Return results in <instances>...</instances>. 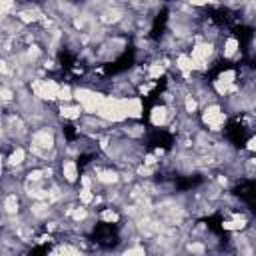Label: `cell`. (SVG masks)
<instances>
[{
	"mask_svg": "<svg viewBox=\"0 0 256 256\" xmlns=\"http://www.w3.org/2000/svg\"><path fill=\"white\" fill-rule=\"evenodd\" d=\"M226 112L218 106V104H206L202 110V124L210 130V132H220L222 126L226 124Z\"/></svg>",
	"mask_w": 256,
	"mask_h": 256,
	"instance_id": "1",
	"label": "cell"
},
{
	"mask_svg": "<svg viewBox=\"0 0 256 256\" xmlns=\"http://www.w3.org/2000/svg\"><path fill=\"white\" fill-rule=\"evenodd\" d=\"M60 86H62V84H58L56 80L46 78V80H34L30 88H32V92H34V96H36L38 100L54 102V100H58V96H60Z\"/></svg>",
	"mask_w": 256,
	"mask_h": 256,
	"instance_id": "2",
	"label": "cell"
},
{
	"mask_svg": "<svg viewBox=\"0 0 256 256\" xmlns=\"http://www.w3.org/2000/svg\"><path fill=\"white\" fill-rule=\"evenodd\" d=\"M214 52H216V48H214L212 42H198V44H194L192 46V52H190V56L194 60V70L206 72L208 66H210L208 62L214 56Z\"/></svg>",
	"mask_w": 256,
	"mask_h": 256,
	"instance_id": "3",
	"label": "cell"
},
{
	"mask_svg": "<svg viewBox=\"0 0 256 256\" xmlns=\"http://www.w3.org/2000/svg\"><path fill=\"white\" fill-rule=\"evenodd\" d=\"M170 116H172V108L166 106V104H160V106H154V108H152V112H150V122H152V126L162 128L164 124H168Z\"/></svg>",
	"mask_w": 256,
	"mask_h": 256,
	"instance_id": "4",
	"label": "cell"
},
{
	"mask_svg": "<svg viewBox=\"0 0 256 256\" xmlns=\"http://www.w3.org/2000/svg\"><path fill=\"white\" fill-rule=\"evenodd\" d=\"M94 178L102 186H114V184H118L122 180V174L118 170H112V168H98Z\"/></svg>",
	"mask_w": 256,
	"mask_h": 256,
	"instance_id": "5",
	"label": "cell"
},
{
	"mask_svg": "<svg viewBox=\"0 0 256 256\" xmlns=\"http://www.w3.org/2000/svg\"><path fill=\"white\" fill-rule=\"evenodd\" d=\"M122 102H124V110H126V114H128V120H130V118H132V120H138V118L142 116L144 106H142L140 96H124Z\"/></svg>",
	"mask_w": 256,
	"mask_h": 256,
	"instance_id": "6",
	"label": "cell"
},
{
	"mask_svg": "<svg viewBox=\"0 0 256 256\" xmlns=\"http://www.w3.org/2000/svg\"><path fill=\"white\" fill-rule=\"evenodd\" d=\"M82 114H84V108L80 104H74L72 106L70 102H62V106H60V116L64 120H80Z\"/></svg>",
	"mask_w": 256,
	"mask_h": 256,
	"instance_id": "7",
	"label": "cell"
},
{
	"mask_svg": "<svg viewBox=\"0 0 256 256\" xmlns=\"http://www.w3.org/2000/svg\"><path fill=\"white\" fill-rule=\"evenodd\" d=\"M60 170H62V178H64V182H68V184H76V180H78V164H76L74 160H62Z\"/></svg>",
	"mask_w": 256,
	"mask_h": 256,
	"instance_id": "8",
	"label": "cell"
},
{
	"mask_svg": "<svg viewBox=\"0 0 256 256\" xmlns=\"http://www.w3.org/2000/svg\"><path fill=\"white\" fill-rule=\"evenodd\" d=\"M24 162H26V150H24L22 146H14L12 152H10V156L4 160V166L18 168V166H22Z\"/></svg>",
	"mask_w": 256,
	"mask_h": 256,
	"instance_id": "9",
	"label": "cell"
},
{
	"mask_svg": "<svg viewBox=\"0 0 256 256\" xmlns=\"http://www.w3.org/2000/svg\"><path fill=\"white\" fill-rule=\"evenodd\" d=\"M176 68L184 74V78L188 80L190 78V74L194 72V60H192V56L190 54H178L176 56Z\"/></svg>",
	"mask_w": 256,
	"mask_h": 256,
	"instance_id": "10",
	"label": "cell"
},
{
	"mask_svg": "<svg viewBox=\"0 0 256 256\" xmlns=\"http://www.w3.org/2000/svg\"><path fill=\"white\" fill-rule=\"evenodd\" d=\"M238 50H240V42H238V38H234V36H228L226 40H224V48H222V54H224V58H234L236 54H238Z\"/></svg>",
	"mask_w": 256,
	"mask_h": 256,
	"instance_id": "11",
	"label": "cell"
},
{
	"mask_svg": "<svg viewBox=\"0 0 256 256\" xmlns=\"http://www.w3.org/2000/svg\"><path fill=\"white\" fill-rule=\"evenodd\" d=\"M18 208H20L18 194H8V196L4 198V214H6V216H16V214H18Z\"/></svg>",
	"mask_w": 256,
	"mask_h": 256,
	"instance_id": "12",
	"label": "cell"
},
{
	"mask_svg": "<svg viewBox=\"0 0 256 256\" xmlns=\"http://www.w3.org/2000/svg\"><path fill=\"white\" fill-rule=\"evenodd\" d=\"M164 72H166V66L162 62L148 64V80H158L160 76H164Z\"/></svg>",
	"mask_w": 256,
	"mask_h": 256,
	"instance_id": "13",
	"label": "cell"
},
{
	"mask_svg": "<svg viewBox=\"0 0 256 256\" xmlns=\"http://www.w3.org/2000/svg\"><path fill=\"white\" fill-rule=\"evenodd\" d=\"M78 200H80V204L90 206V204H94L96 194H94V190H92V188H80V192H78Z\"/></svg>",
	"mask_w": 256,
	"mask_h": 256,
	"instance_id": "14",
	"label": "cell"
},
{
	"mask_svg": "<svg viewBox=\"0 0 256 256\" xmlns=\"http://www.w3.org/2000/svg\"><path fill=\"white\" fill-rule=\"evenodd\" d=\"M100 220L106 222V224H116V222H120V214L112 208H104L102 214H100Z\"/></svg>",
	"mask_w": 256,
	"mask_h": 256,
	"instance_id": "15",
	"label": "cell"
},
{
	"mask_svg": "<svg viewBox=\"0 0 256 256\" xmlns=\"http://www.w3.org/2000/svg\"><path fill=\"white\" fill-rule=\"evenodd\" d=\"M58 100H60V102H70V100H74V88H72L70 84H62V86H60V96H58Z\"/></svg>",
	"mask_w": 256,
	"mask_h": 256,
	"instance_id": "16",
	"label": "cell"
},
{
	"mask_svg": "<svg viewBox=\"0 0 256 256\" xmlns=\"http://www.w3.org/2000/svg\"><path fill=\"white\" fill-rule=\"evenodd\" d=\"M236 78H238V72H236V70H224V72L218 76V80L224 82V84H236Z\"/></svg>",
	"mask_w": 256,
	"mask_h": 256,
	"instance_id": "17",
	"label": "cell"
},
{
	"mask_svg": "<svg viewBox=\"0 0 256 256\" xmlns=\"http://www.w3.org/2000/svg\"><path fill=\"white\" fill-rule=\"evenodd\" d=\"M186 250H188V252H196V254H202V252H206V246H204L202 242H198V240H192V242L186 246Z\"/></svg>",
	"mask_w": 256,
	"mask_h": 256,
	"instance_id": "18",
	"label": "cell"
},
{
	"mask_svg": "<svg viewBox=\"0 0 256 256\" xmlns=\"http://www.w3.org/2000/svg\"><path fill=\"white\" fill-rule=\"evenodd\" d=\"M14 96H16V92L10 90V88L4 84V86H2V102H4V104H10V102L14 100Z\"/></svg>",
	"mask_w": 256,
	"mask_h": 256,
	"instance_id": "19",
	"label": "cell"
},
{
	"mask_svg": "<svg viewBox=\"0 0 256 256\" xmlns=\"http://www.w3.org/2000/svg\"><path fill=\"white\" fill-rule=\"evenodd\" d=\"M0 2H2V14L4 16H8V12L16 6V0H0Z\"/></svg>",
	"mask_w": 256,
	"mask_h": 256,
	"instance_id": "20",
	"label": "cell"
},
{
	"mask_svg": "<svg viewBox=\"0 0 256 256\" xmlns=\"http://www.w3.org/2000/svg\"><path fill=\"white\" fill-rule=\"evenodd\" d=\"M190 6L194 8H202V6H208V4H216V0H186Z\"/></svg>",
	"mask_w": 256,
	"mask_h": 256,
	"instance_id": "21",
	"label": "cell"
},
{
	"mask_svg": "<svg viewBox=\"0 0 256 256\" xmlns=\"http://www.w3.org/2000/svg\"><path fill=\"white\" fill-rule=\"evenodd\" d=\"M144 164L146 166H156L158 164V158L154 154H148V156H144Z\"/></svg>",
	"mask_w": 256,
	"mask_h": 256,
	"instance_id": "22",
	"label": "cell"
},
{
	"mask_svg": "<svg viewBox=\"0 0 256 256\" xmlns=\"http://www.w3.org/2000/svg\"><path fill=\"white\" fill-rule=\"evenodd\" d=\"M146 248L144 246H138V248H126V254H144Z\"/></svg>",
	"mask_w": 256,
	"mask_h": 256,
	"instance_id": "23",
	"label": "cell"
},
{
	"mask_svg": "<svg viewBox=\"0 0 256 256\" xmlns=\"http://www.w3.org/2000/svg\"><path fill=\"white\" fill-rule=\"evenodd\" d=\"M246 148H248L250 152H254V154H256V136H252V138L248 140V144H246Z\"/></svg>",
	"mask_w": 256,
	"mask_h": 256,
	"instance_id": "24",
	"label": "cell"
},
{
	"mask_svg": "<svg viewBox=\"0 0 256 256\" xmlns=\"http://www.w3.org/2000/svg\"><path fill=\"white\" fill-rule=\"evenodd\" d=\"M254 46H256V36H254Z\"/></svg>",
	"mask_w": 256,
	"mask_h": 256,
	"instance_id": "25",
	"label": "cell"
},
{
	"mask_svg": "<svg viewBox=\"0 0 256 256\" xmlns=\"http://www.w3.org/2000/svg\"><path fill=\"white\" fill-rule=\"evenodd\" d=\"M152 2H158V0H152Z\"/></svg>",
	"mask_w": 256,
	"mask_h": 256,
	"instance_id": "26",
	"label": "cell"
}]
</instances>
